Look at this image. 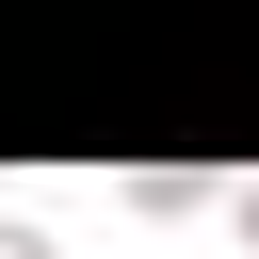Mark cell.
Instances as JSON below:
<instances>
[{
    "label": "cell",
    "instance_id": "6da1fadb",
    "mask_svg": "<svg viewBox=\"0 0 259 259\" xmlns=\"http://www.w3.org/2000/svg\"><path fill=\"white\" fill-rule=\"evenodd\" d=\"M0 259H49V243H32V227H0Z\"/></svg>",
    "mask_w": 259,
    "mask_h": 259
},
{
    "label": "cell",
    "instance_id": "7a4b0ae2",
    "mask_svg": "<svg viewBox=\"0 0 259 259\" xmlns=\"http://www.w3.org/2000/svg\"><path fill=\"white\" fill-rule=\"evenodd\" d=\"M243 227H259V194H243Z\"/></svg>",
    "mask_w": 259,
    "mask_h": 259
}]
</instances>
